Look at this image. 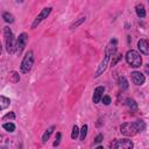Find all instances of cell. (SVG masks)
Masks as SVG:
<instances>
[{"label": "cell", "mask_w": 149, "mask_h": 149, "mask_svg": "<svg viewBox=\"0 0 149 149\" xmlns=\"http://www.w3.org/2000/svg\"><path fill=\"white\" fill-rule=\"evenodd\" d=\"M116 47H118V40L116 38H112L108 42V44H107V47L105 49V57H104L102 62L100 63V65L98 66V69L95 71V74H94L95 78H98L100 74H102L105 72V70L107 69V65H109L111 57L116 52Z\"/></svg>", "instance_id": "6da1fadb"}, {"label": "cell", "mask_w": 149, "mask_h": 149, "mask_svg": "<svg viewBox=\"0 0 149 149\" xmlns=\"http://www.w3.org/2000/svg\"><path fill=\"white\" fill-rule=\"evenodd\" d=\"M146 129L143 120H136L135 122H125L120 126V132L126 136H134Z\"/></svg>", "instance_id": "7a4b0ae2"}, {"label": "cell", "mask_w": 149, "mask_h": 149, "mask_svg": "<svg viewBox=\"0 0 149 149\" xmlns=\"http://www.w3.org/2000/svg\"><path fill=\"white\" fill-rule=\"evenodd\" d=\"M3 36H5V48H6V51L9 55L15 54L16 52V41H15L13 31L7 26L3 27Z\"/></svg>", "instance_id": "3957f363"}, {"label": "cell", "mask_w": 149, "mask_h": 149, "mask_svg": "<svg viewBox=\"0 0 149 149\" xmlns=\"http://www.w3.org/2000/svg\"><path fill=\"white\" fill-rule=\"evenodd\" d=\"M34 61H35V58H34V52H33V50H28V51L26 52V55L23 56L22 61H21L20 71H21L22 73H28V72L31 70L33 65H34Z\"/></svg>", "instance_id": "277c9868"}, {"label": "cell", "mask_w": 149, "mask_h": 149, "mask_svg": "<svg viewBox=\"0 0 149 149\" xmlns=\"http://www.w3.org/2000/svg\"><path fill=\"white\" fill-rule=\"evenodd\" d=\"M126 62L132 68H140L142 64V57L136 50H128L126 54Z\"/></svg>", "instance_id": "5b68a950"}, {"label": "cell", "mask_w": 149, "mask_h": 149, "mask_svg": "<svg viewBox=\"0 0 149 149\" xmlns=\"http://www.w3.org/2000/svg\"><path fill=\"white\" fill-rule=\"evenodd\" d=\"M51 10H52V8H51V7H44V8L38 13V15L34 19V21H33V23H31V29L37 28V26H38V24H40L44 19H47V17L50 15Z\"/></svg>", "instance_id": "8992f818"}, {"label": "cell", "mask_w": 149, "mask_h": 149, "mask_svg": "<svg viewBox=\"0 0 149 149\" xmlns=\"http://www.w3.org/2000/svg\"><path fill=\"white\" fill-rule=\"evenodd\" d=\"M111 147L115 149H132L134 147V143L128 139H121V140H115L111 144Z\"/></svg>", "instance_id": "52a82bcc"}, {"label": "cell", "mask_w": 149, "mask_h": 149, "mask_svg": "<svg viewBox=\"0 0 149 149\" xmlns=\"http://www.w3.org/2000/svg\"><path fill=\"white\" fill-rule=\"evenodd\" d=\"M28 35L26 34V33H21L20 35H19V37L16 38V54L17 55H20L22 51H23V49H24V47L27 45V43H28Z\"/></svg>", "instance_id": "ba28073f"}, {"label": "cell", "mask_w": 149, "mask_h": 149, "mask_svg": "<svg viewBox=\"0 0 149 149\" xmlns=\"http://www.w3.org/2000/svg\"><path fill=\"white\" fill-rule=\"evenodd\" d=\"M130 78H132V80L135 85H143L144 81H146L144 74H142L140 71H133L130 73Z\"/></svg>", "instance_id": "9c48e42d"}, {"label": "cell", "mask_w": 149, "mask_h": 149, "mask_svg": "<svg viewBox=\"0 0 149 149\" xmlns=\"http://www.w3.org/2000/svg\"><path fill=\"white\" fill-rule=\"evenodd\" d=\"M104 91H105V87H104V86H98V87L94 88V91H93V97H92V100H93L94 104H99V102L101 101V98H102V95H104V94H102Z\"/></svg>", "instance_id": "30bf717a"}, {"label": "cell", "mask_w": 149, "mask_h": 149, "mask_svg": "<svg viewBox=\"0 0 149 149\" xmlns=\"http://www.w3.org/2000/svg\"><path fill=\"white\" fill-rule=\"evenodd\" d=\"M137 48L141 54L143 55H149V42L144 38H141L137 41Z\"/></svg>", "instance_id": "8fae6325"}, {"label": "cell", "mask_w": 149, "mask_h": 149, "mask_svg": "<svg viewBox=\"0 0 149 149\" xmlns=\"http://www.w3.org/2000/svg\"><path fill=\"white\" fill-rule=\"evenodd\" d=\"M55 128H56V126H50L49 128L45 129V132H44L43 135H42V143H47V142H48V140L50 139V136H51V134L54 133Z\"/></svg>", "instance_id": "7c38bea8"}, {"label": "cell", "mask_w": 149, "mask_h": 149, "mask_svg": "<svg viewBox=\"0 0 149 149\" xmlns=\"http://www.w3.org/2000/svg\"><path fill=\"white\" fill-rule=\"evenodd\" d=\"M9 105H10V99L7 98V97H5V95H1V97H0V109L3 111V109H6Z\"/></svg>", "instance_id": "4fadbf2b"}, {"label": "cell", "mask_w": 149, "mask_h": 149, "mask_svg": "<svg viewBox=\"0 0 149 149\" xmlns=\"http://www.w3.org/2000/svg\"><path fill=\"white\" fill-rule=\"evenodd\" d=\"M135 12H136V15L141 19L146 16V9H144V6L142 3H137L135 6Z\"/></svg>", "instance_id": "5bb4252c"}, {"label": "cell", "mask_w": 149, "mask_h": 149, "mask_svg": "<svg viewBox=\"0 0 149 149\" xmlns=\"http://www.w3.org/2000/svg\"><path fill=\"white\" fill-rule=\"evenodd\" d=\"M85 20H86V16L85 15H81V16H79L76 21H73L71 24H70V29H74V28H77V27H79L83 22H85Z\"/></svg>", "instance_id": "9a60e30c"}, {"label": "cell", "mask_w": 149, "mask_h": 149, "mask_svg": "<svg viewBox=\"0 0 149 149\" xmlns=\"http://www.w3.org/2000/svg\"><path fill=\"white\" fill-rule=\"evenodd\" d=\"M2 19H3L5 22H7V23H9V24L14 23V21H15L13 14H10L9 12H3V13H2Z\"/></svg>", "instance_id": "2e32d148"}, {"label": "cell", "mask_w": 149, "mask_h": 149, "mask_svg": "<svg viewBox=\"0 0 149 149\" xmlns=\"http://www.w3.org/2000/svg\"><path fill=\"white\" fill-rule=\"evenodd\" d=\"M126 105H127L128 108H130V109H133V111H136V109H137V104H136V101H135L134 99H132V98H127V99H126Z\"/></svg>", "instance_id": "e0dca14e"}, {"label": "cell", "mask_w": 149, "mask_h": 149, "mask_svg": "<svg viewBox=\"0 0 149 149\" xmlns=\"http://www.w3.org/2000/svg\"><path fill=\"white\" fill-rule=\"evenodd\" d=\"M2 128L8 133H13L15 130V125L13 122H5L2 123Z\"/></svg>", "instance_id": "ac0fdd59"}, {"label": "cell", "mask_w": 149, "mask_h": 149, "mask_svg": "<svg viewBox=\"0 0 149 149\" xmlns=\"http://www.w3.org/2000/svg\"><path fill=\"white\" fill-rule=\"evenodd\" d=\"M9 80H10L12 83H19V81H20L19 72H16V71H10V72H9Z\"/></svg>", "instance_id": "d6986e66"}, {"label": "cell", "mask_w": 149, "mask_h": 149, "mask_svg": "<svg viewBox=\"0 0 149 149\" xmlns=\"http://www.w3.org/2000/svg\"><path fill=\"white\" fill-rule=\"evenodd\" d=\"M87 130H88V126H87V125H83L81 128H80V134H79V139H80L81 141L85 140V137H86V135H87Z\"/></svg>", "instance_id": "ffe728a7"}, {"label": "cell", "mask_w": 149, "mask_h": 149, "mask_svg": "<svg viewBox=\"0 0 149 149\" xmlns=\"http://www.w3.org/2000/svg\"><path fill=\"white\" fill-rule=\"evenodd\" d=\"M79 134H80V129L78 128V126H73L72 127V132H71V139L72 140H77V137L79 136Z\"/></svg>", "instance_id": "44dd1931"}, {"label": "cell", "mask_w": 149, "mask_h": 149, "mask_svg": "<svg viewBox=\"0 0 149 149\" xmlns=\"http://www.w3.org/2000/svg\"><path fill=\"white\" fill-rule=\"evenodd\" d=\"M121 58H122V55H121V54H116V55L114 54V55L112 56V61L109 62L111 66H114V65H115V64H116V63H118V62H119Z\"/></svg>", "instance_id": "7402d4cb"}, {"label": "cell", "mask_w": 149, "mask_h": 149, "mask_svg": "<svg viewBox=\"0 0 149 149\" xmlns=\"http://www.w3.org/2000/svg\"><path fill=\"white\" fill-rule=\"evenodd\" d=\"M119 83H120L121 90H127V88H128V81H127V79H126L125 77H120Z\"/></svg>", "instance_id": "603a6c76"}, {"label": "cell", "mask_w": 149, "mask_h": 149, "mask_svg": "<svg viewBox=\"0 0 149 149\" xmlns=\"http://www.w3.org/2000/svg\"><path fill=\"white\" fill-rule=\"evenodd\" d=\"M61 139H62V134L58 132V133L56 134V139H55V141H54L52 146H54V147H58V146H59V143H61Z\"/></svg>", "instance_id": "cb8c5ba5"}, {"label": "cell", "mask_w": 149, "mask_h": 149, "mask_svg": "<svg viewBox=\"0 0 149 149\" xmlns=\"http://www.w3.org/2000/svg\"><path fill=\"white\" fill-rule=\"evenodd\" d=\"M101 101H102V104H104V105H106V106H108V105L112 102V100H111V97H109V95H102Z\"/></svg>", "instance_id": "d4e9b609"}, {"label": "cell", "mask_w": 149, "mask_h": 149, "mask_svg": "<svg viewBox=\"0 0 149 149\" xmlns=\"http://www.w3.org/2000/svg\"><path fill=\"white\" fill-rule=\"evenodd\" d=\"M8 119H15V113L14 112H9V113H7L6 115H3L2 116V121H6V120H8Z\"/></svg>", "instance_id": "484cf974"}, {"label": "cell", "mask_w": 149, "mask_h": 149, "mask_svg": "<svg viewBox=\"0 0 149 149\" xmlns=\"http://www.w3.org/2000/svg\"><path fill=\"white\" fill-rule=\"evenodd\" d=\"M102 140H104V135H102V134H98V135L95 136V139H94V144L102 142Z\"/></svg>", "instance_id": "4316f807"}, {"label": "cell", "mask_w": 149, "mask_h": 149, "mask_svg": "<svg viewBox=\"0 0 149 149\" xmlns=\"http://www.w3.org/2000/svg\"><path fill=\"white\" fill-rule=\"evenodd\" d=\"M144 72H146V74L149 76V64H147V65L144 66Z\"/></svg>", "instance_id": "83f0119b"}, {"label": "cell", "mask_w": 149, "mask_h": 149, "mask_svg": "<svg viewBox=\"0 0 149 149\" xmlns=\"http://www.w3.org/2000/svg\"><path fill=\"white\" fill-rule=\"evenodd\" d=\"M148 2H149V0H148Z\"/></svg>", "instance_id": "f1b7e54d"}]
</instances>
